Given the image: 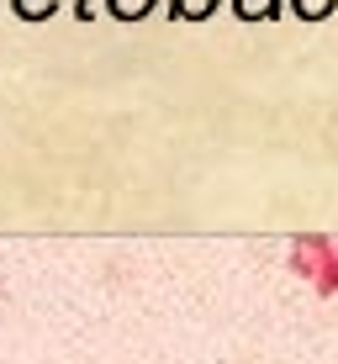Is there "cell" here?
<instances>
[{"label": "cell", "mask_w": 338, "mask_h": 364, "mask_svg": "<svg viewBox=\"0 0 338 364\" xmlns=\"http://www.w3.org/2000/svg\"><path fill=\"white\" fill-rule=\"evenodd\" d=\"M285 269L302 274L317 301H333L338 296V237H328V232H296L291 254H285Z\"/></svg>", "instance_id": "6da1fadb"}, {"label": "cell", "mask_w": 338, "mask_h": 364, "mask_svg": "<svg viewBox=\"0 0 338 364\" xmlns=\"http://www.w3.org/2000/svg\"><path fill=\"white\" fill-rule=\"evenodd\" d=\"M106 6L117 11V16H127V21H132V16H143V11L154 6V0H106Z\"/></svg>", "instance_id": "7a4b0ae2"}, {"label": "cell", "mask_w": 338, "mask_h": 364, "mask_svg": "<svg viewBox=\"0 0 338 364\" xmlns=\"http://www.w3.org/2000/svg\"><path fill=\"white\" fill-rule=\"evenodd\" d=\"M211 6H217V0H174V11H180V16H196V21H201Z\"/></svg>", "instance_id": "3957f363"}, {"label": "cell", "mask_w": 338, "mask_h": 364, "mask_svg": "<svg viewBox=\"0 0 338 364\" xmlns=\"http://www.w3.org/2000/svg\"><path fill=\"white\" fill-rule=\"evenodd\" d=\"M296 6H302V16H307V21H322V16L333 11V0H296Z\"/></svg>", "instance_id": "277c9868"}, {"label": "cell", "mask_w": 338, "mask_h": 364, "mask_svg": "<svg viewBox=\"0 0 338 364\" xmlns=\"http://www.w3.org/2000/svg\"><path fill=\"white\" fill-rule=\"evenodd\" d=\"M275 6H280V0H238V11H243V16H270Z\"/></svg>", "instance_id": "5b68a950"}, {"label": "cell", "mask_w": 338, "mask_h": 364, "mask_svg": "<svg viewBox=\"0 0 338 364\" xmlns=\"http://www.w3.org/2000/svg\"><path fill=\"white\" fill-rule=\"evenodd\" d=\"M74 16H80V21H90V0H74Z\"/></svg>", "instance_id": "8992f818"}]
</instances>
